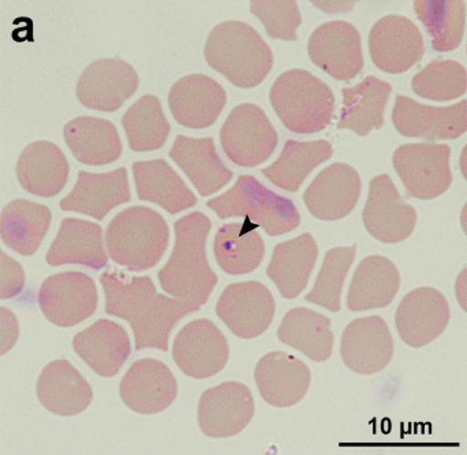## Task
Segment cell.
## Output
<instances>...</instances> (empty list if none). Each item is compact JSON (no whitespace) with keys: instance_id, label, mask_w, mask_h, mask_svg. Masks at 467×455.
Masks as SVG:
<instances>
[{"instance_id":"1","label":"cell","mask_w":467,"mask_h":455,"mask_svg":"<svg viewBox=\"0 0 467 455\" xmlns=\"http://www.w3.org/2000/svg\"><path fill=\"white\" fill-rule=\"evenodd\" d=\"M106 297V314L126 320L133 328L136 350L169 352L172 328L188 315L199 312L178 298L161 295L150 276H129L111 270L100 276Z\"/></svg>"},{"instance_id":"2","label":"cell","mask_w":467,"mask_h":455,"mask_svg":"<svg viewBox=\"0 0 467 455\" xmlns=\"http://www.w3.org/2000/svg\"><path fill=\"white\" fill-rule=\"evenodd\" d=\"M174 229V251L158 273L159 284L171 297L202 308L219 282L207 257L213 222L205 213L194 211L178 219Z\"/></svg>"},{"instance_id":"3","label":"cell","mask_w":467,"mask_h":455,"mask_svg":"<svg viewBox=\"0 0 467 455\" xmlns=\"http://www.w3.org/2000/svg\"><path fill=\"white\" fill-rule=\"evenodd\" d=\"M204 57L211 68L241 89L258 87L274 67L271 47L254 27L241 21L216 25L205 43Z\"/></svg>"},{"instance_id":"4","label":"cell","mask_w":467,"mask_h":455,"mask_svg":"<svg viewBox=\"0 0 467 455\" xmlns=\"http://www.w3.org/2000/svg\"><path fill=\"white\" fill-rule=\"evenodd\" d=\"M170 243L166 219L148 207L120 211L109 222L106 245L115 264L131 273H142L159 264Z\"/></svg>"},{"instance_id":"5","label":"cell","mask_w":467,"mask_h":455,"mask_svg":"<svg viewBox=\"0 0 467 455\" xmlns=\"http://www.w3.org/2000/svg\"><path fill=\"white\" fill-rule=\"evenodd\" d=\"M272 109L287 130L315 134L334 119L335 100L331 88L302 68H291L277 77L269 90Z\"/></svg>"},{"instance_id":"6","label":"cell","mask_w":467,"mask_h":455,"mask_svg":"<svg viewBox=\"0 0 467 455\" xmlns=\"http://www.w3.org/2000/svg\"><path fill=\"white\" fill-rule=\"evenodd\" d=\"M207 207L221 219H249L271 237L287 234L301 224L293 200L275 193L253 175H239L235 185L208 200Z\"/></svg>"},{"instance_id":"7","label":"cell","mask_w":467,"mask_h":455,"mask_svg":"<svg viewBox=\"0 0 467 455\" xmlns=\"http://www.w3.org/2000/svg\"><path fill=\"white\" fill-rule=\"evenodd\" d=\"M222 150L244 169L265 163L279 144L276 129L257 104L244 103L230 112L221 129Z\"/></svg>"},{"instance_id":"8","label":"cell","mask_w":467,"mask_h":455,"mask_svg":"<svg viewBox=\"0 0 467 455\" xmlns=\"http://www.w3.org/2000/svg\"><path fill=\"white\" fill-rule=\"evenodd\" d=\"M450 159L449 145L417 142L397 148L392 163L409 197L433 200L443 196L451 186Z\"/></svg>"},{"instance_id":"9","label":"cell","mask_w":467,"mask_h":455,"mask_svg":"<svg viewBox=\"0 0 467 455\" xmlns=\"http://www.w3.org/2000/svg\"><path fill=\"white\" fill-rule=\"evenodd\" d=\"M38 305L52 325L74 327L95 315L99 305L98 287L87 274L78 271L57 274L41 284Z\"/></svg>"},{"instance_id":"10","label":"cell","mask_w":467,"mask_h":455,"mask_svg":"<svg viewBox=\"0 0 467 455\" xmlns=\"http://www.w3.org/2000/svg\"><path fill=\"white\" fill-rule=\"evenodd\" d=\"M362 222L367 232L379 243H400L413 234L417 211L403 200L392 178L380 174L370 181Z\"/></svg>"},{"instance_id":"11","label":"cell","mask_w":467,"mask_h":455,"mask_svg":"<svg viewBox=\"0 0 467 455\" xmlns=\"http://www.w3.org/2000/svg\"><path fill=\"white\" fill-rule=\"evenodd\" d=\"M276 312L271 290L257 281L238 282L223 290L216 315L241 339H254L263 336Z\"/></svg>"},{"instance_id":"12","label":"cell","mask_w":467,"mask_h":455,"mask_svg":"<svg viewBox=\"0 0 467 455\" xmlns=\"http://www.w3.org/2000/svg\"><path fill=\"white\" fill-rule=\"evenodd\" d=\"M172 358L186 377L208 379L223 371L229 363V342L215 323L193 320L178 333Z\"/></svg>"},{"instance_id":"13","label":"cell","mask_w":467,"mask_h":455,"mask_svg":"<svg viewBox=\"0 0 467 455\" xmlns=\"http://www.w3.org/2000/svg\"><path fill=\"white\" fill-rule=\"evenodd\" d=\"M310 60L337 81H351L364 68L359 30L350 22L320 25L307 43Z\"/></svg>"},{"instance_id":"14","label":"cell","mask_w":467,"mask_h":455,"mask_svg":"<svg viewBox=\"0 0 467 455\" xmlns=\"http://www.w3.org/2000/svg\"><path fill=\"white\" fill-rule=\"evenodd\" d=\"M139 74L119 57L90 63L79 77L77 98L95 111L115 112L139 89Z\"/></svg>"},{"instance_id":"15","label":"cell","mask_w":467,"mask_h":455,"mask_svg":"<svg viewBox=\"0 0 467 455\" xmlns=\"http://www.w3.org/2000/svg\"><path fill=\"white\" fill-rule=\"evenodd\" d=\"M369 52L376 67L384 73H406L424 57V37L408 16L391 14L370 29Z\"/></svg>"},{"instance_id":"16","label":"cell","mask_w":467,"mask_h":455,"mask_svg":"<svg viewBox=\"0 0 467 455\" xmlns=\"http://www.w3.org/2000/svg\"><path fill=\"white\" fill-rule=\"evenodd\" d=\"M392 123L398 133L409 139L457 140L467 130V100L454 106L432 107L400 95L392 109Z\"/></svg>"},{"instance_id":"17","label":"cell","mask_w":467,"mask_h":455,"mask_svg":"<svg viewBox=\"0 0 467 455\" xmlns=\"http://www.w3.org/2000/svg\"><path fill=\"white\" fill-rule=\"evenodd\" d=\"M254 399L247 386L226 382L202 393L199 402V426L213 439L241 434L254 416Z\"/></svg>"},{"instance_id":"18","label":"cell","mask_w":467,"mask_h":455,"mask_svg":"<svg viewBox=\"0 0 467 455\" xmlns=\"http://www.w3.org/2000/svg\"><path fill=\"white\" fill-rule=\"evenodd\" d=\"M451 319L449 301L433 287H419L403 297L395 314L402 341L414 349L427 346L441 336Z\"/></svg>"},{"instance_id":"19","label":"cell","mask_w":467,"mask_h":455,"mask_svg":"<svg viewBox=\"0 0 467 455\" xmlns=\"http://www.w3.org/2000/svg\"><path fill=\"white\" fill-rule=\"evenodd\" d=\"M394 356V339L383 317L353 320L342 334L340 357L350 371L376 375L384 371Z\"/></svg>"},{"instance_id":"20","label":"cell","mask_w":467,"mask_h":455,"mask_svg":"<svg viewBox=\"0 0 467 455\" xmlns=\"http://www.w3.org/2000/svg\"><path fill=\"white\" fill-rule=\"evenodd\" d=\"M358 171L348 163H334L312 181L304 193L307 211L318 221L337 222L353 212L361 196Z\"/></svg>"},{"instance_id":"21","label":"cell","mask_w":467,"mask_h":455,"mask_svg":"<svg viewBox=\"0 0 467 455\" xmlns=\"http://www.w3.org/2000/svg\"><path fill=\"white\" fill-rule=\"evenodd\" d=\"M119 393L129 409L140 415H156L174 404L178 383L166 364L142 358L126 372Z\"/></svg>"},{"instance_id":"22","label":"cell","mask_w":467,"mask_h":455,"mask_svg":"<svg viewBox=\"0 0 467 455\" xmlns=\"http://www.w3.org/2000/svg\"><path fill=\"white\" fill-rule=\"evenodd\" d=\"M227 103L224 88L205 74H191L172 85L169 106L183 128L207 129L221 117Z\"/></svg>"},{"instance_id":"23","label":"cell","mask_w":467,"mask_h":455,"mask_svg":"<svg viewBox=\"0 0 467 455\" xmlns=\"http://www.w3.org/2000/svg\"><path fill=\"white\" fill-rule=\"evenodd\" d=\"M254 380L266 404L290 408L305 398L312 375L309 367L290 353L271 352L255 366Z\"/></svg>"},{"instance_id":"24","label":"cell","mask_w":467,"mask_h":455,"mask_svg":"<svg viewBox=\"0 0 467 455\" xmlns=\"http://www.w3.org/2000/svg\"><path fill=\"white\" fill-rule=\"evenodd\" d=\"M130 200L128 169L120 167L104 174L79 171L76 186L60 200L59 207L66 212L84 213L103 221L115 207Z\"/></svg>"},{"instance_id":"25","label":"cell","mask_w":467,"mask_h":455,"mask_svg":"<svg viewBox=\"0 0 467 455\" xmlns=\"http://www.w3.org/2000/svg\"><path fill=\"white\" fill-rule=\"evenodd\" d=\"M73 349L93 372L103 377H117L131 355L128 331L109 319L98 320L77 334Z\"/></svg>"},{"instance_id":"26","label":"cell","mask_w":467,"mask_h":455,"mask_svg":"<svg viewBox=\"0 0 467 455\" xmlns=\"http://www.w3.org/2000/svg\"><path fill=\"white\" fill-rule=\"evenodd\" d=\"M169 155L188 175L200 196L218 193L234 178V172L219 156L213 137L193 139L180 134Z\"/></svg>"},{"instance_id":"27","label":"cell","mask_w":467,"mask_h":455,"mask_svg":"<svg viewBox=\"0 0 467 455\" xmlns=\"http://www.w3.org/2000/svg\"><path fill=\"white\" fill-rule=\"evenodd\" d=\"M46 262L51 267L73 264L95 271L103 270L109 264L103 229L93 222L63 219L57 238L49 246Z\"/></svg>"},{"instance_id":"28","label":"cell","mask_w":467,"mask_h":455,"mask_svg":"<svg viewBox=\"0 0 467 455\" xmlns=\"http://www.w3.org/2000/svg\"><path fill=\"white\" fill-rule=\"evenodd\" d=\"M16 180L33 196L51 199L65 189L70 174L67 158L54 142L27 145L16 163Z\"/></svg>"},{"instance_id":"29","label":"cell","mask_w":467,"mask_h":455,"mask_svg":"<svg viewBox=\"0 0 467 455\" xmlns=\"http://www.w3.org/2000/svg\"><path fill=\"white\" fill-rule=\"evenodd\" d=\"M36 391L48 412L63 418L84 412L93 399L89 383L67 360L49 363L38 377Z\"/></svg>"},{"instance_id":"30","label":"cell","mask_w":467,"mask_h":455,"mask_svg":"<svg viewBox=\"0 0 467 455\" xmlns=\"http://www.w3.org/2000/svg\"><path fill=\"white\" fill-rule=\"evenodd\" d=\"M317 257L315 237L310 233H304L275 246L271 263L266 267V276L276 284L283 298L294 300L309 284Z\"/></svg>"},{"instance_id":"31","label":"cell","mask_w":467,"mask_h":455,"mask_svg":"<svg viewBox=\"0 0 467 455\" xmlns=\"http://www.w3.org/2000/svg\"><path fill=\"white\" fill-rule=\"evenodd\" d=\"M400 289V274L389 257L372 254L357 267L348 287V308L351 312L372 311L389 306Z\"/></svg>"},{"instance_id":"32","label":"cell","mask_w":467,"mask_h":455,"mask_svg":"<svg viewBox=\"0 0 467 455\" xmlns=\"http://www.w3.org/2000/svg\"><path fill=\"white\" fill-rule=\"evenodd\" d=\"M133 177L139 199L161 205L170 215L197 204L196 194L163 159L136 161Z\"/></svg>"},{"instance_id":"33","label":"cell","mask_w":467,"mask_h":455,"mask_svg":"<svg viewBox=\"0 0 467 455\" xmlns=\"http://www.w3.org/2000/svg\"><path fill=\"white\" fill-rule=\"evenodd\" d=\"M392 87L389 82L369 76L359 84L343 88V104L337 129L350 130L359 137L384 125V109L389 103Z\"/></svg>"},{"instance_id":"34","label":"cell","mask_w":467,"mask_h":455,"mask_svg":"<svg viewBox=\"0 0 467 455\" xmlns=\"http://www.w3.org/2000/svg\"><path fill=\"white\" fill-rule=\"evenodd\" d=\"M63 137L74 158L87 166H107L122 156V141L111 120L76 118L66 123Z\"/></svg>"},{"instance_id":"35","label":"cell","mask_w":467,"mask_h":455,"mask_svg":"<svg viewBox=\"0 0 467 455\" xmlns=\"http://www.w3.org/2000/svg\"><path fill=\"white\" fill-rule=\"evenodd\" d=\"M257 224L244 219L223 224L213 241V254L219 267L229 275H246L260 267L265 256V243Z\"/></svg>"},{"instance_id":"36","label":"cell","mask_w":467,"mask_h":455,"mask_svg":"<svg viewBox=\"0 0 467 455\" xmlns=\"http://www.w3.org/2000/svg\"><path fill=\"white\" fill-rule=\"evenodd\" d=\"M51 222L52 212L47 205L29 200H14L2 211L3 243L21 256H32L40 248Z\"/></svg>"},{"instance_id":"37","label":"cell","mask_w":467,"mask_h":455,"mask_svg":"<svg viewBox=\"0 0 467 455\" xmlns=\"http://www.w3.org/2000/svg\"><path fill=\"white\" fill-rule=\"evenodd\" d=\"M331 319L309 308H294L277 328L282 344L298 350L315 363L329 360L334 350Z\"/></svg>"},{"instance_id":"38","label":"cell","mask_w":467,"mask_h":455,"mask_svg":"<svg viewBox=\"0 0 467 455\" xmlns=\"http://www.w3.org/2000/svg\"><path fill=\"white\" fill-rule=\"evenodd\" d=\"M334 147L327 140L296 141L288 140L279 158L261 170L264 177L282 191L296 193L316 167L329 160Z\"/></svg>"},{"instance_id":"39","label":"cell","mask_w":467,"mask_h":455,"mask_svg":"<svg viewBox=\"0 0 467 455\" xmlns=\"http://www.w3.org/2000/svg\"><path fill=\"white\" fill-rule=\"evenodd\" d=\"M414 10L424 24L431 46L438 52L454 51L462 43L466 26L463 0H416Z\"/></svg>"},{"instance_id":"40","label":"cell","mask_w":467,"mask_h":455,"mask_svg":"<svg viewBox=\"0 0 467 455\" xmlns=\"http://www.w3.org/2000/svg\"><path fill=\"white\" fill-rule=\"evenodd\" d=\"M122 126L129 147L134 152H150L164 147L170 136L169 120L161 100L155 95H145L125 112Z\"/></svg>"},{"instance_id":"41","label":"cell","mask_w":467,"mask_h":455,"mask_svg":"<svg viewBox=\"0 0 467 455\" xmlns=\"http://www.w3.org/2000/svg\"><path fill=\"white\" fill-rule=\"evenodd\" d=\"M357 245L337 246L329 249L324 256L315 286L306 295L307 303L323 306L329 312L342 308L343 284L351 265L356 262Z\"/></svg>"},{"instance_id":"42","label":"cell","mask_w":467,"mask_h":455,"mask_svg":"<svg viewBox=\"0 0 467 455\" xmlns=\"http://www.w3.org/2000/svg\"><path fill=\"white\" fill-rule=\"evenodd\" d=\"M411 89L428 100H455L466 93V67L457 60H435L413 77Z\"/></svg>"},{"instance_id":"43","label":"cell","mask_w":467,"mask_h":455,"mask_svg":"<svg viewBox=\"0 0 467 455\" xmlns=\"http://www.w3.org/2000/svg\"><path fill=\"white\" fill-rule=\"evenodd\" d=\"M250 11L260 19L269 37L274 40H298L301 11L296 0H253Z\"/></svg>"},{"instance_id":"44","label":"cell","mask_w":467,"mask_h":455,"mask_svg":"<svg viewBox=\"0 0 467 455\" xmlns=\"http://www.w3.org/2000/svg\"><path fill=\"white\" fill-rule=\"evenodd\" d=\"M25 271L13 257L0 252V298L11 300L21 295L25 287Z\"/></svg>"},{"instance_id":"45","label":"cell","mask_w":467,"mask_h":455,"mask_svg":"<svg viewBox=\"0 0 467 455\" xmlns=\"http://www.w3.org/2000/svg\"><path fill=\"white\" fill-rule=\"evenodd\" d=\"M19 325L14 312L2 306L0 308V353L5 356V353L13 349L14 345L18 341Z\"/></svg>"},{"instance_id":"46","label":"cell","mask_w":467,"mask_h":455,"mask_svg":"<svg viewBox=\"0 0 467 455\" xmlns=\"http://www.w3.org/2000/svg\"><path fill=\"white\" fill-rule=\"evenodd\" d=\"M313 5L327 14L351 13L356 7L354 0H313Z\"/></svg>"},{"instance_id":"47","label":"cell","mask_w":467,"mask_h":455,"mask_svg":"<svg viewBox=\"0 0 467 455\" xmlns=\"http://www.w3.org/2000/svg\"><path fill=\"white\" fill-rule=\"evenodd\" d=\"M455 290H457V297L458 301H460L461 306H462V309H465L466 311V268L462 273H461V275L458 276Z\"/></svg>"},{"instance_id":"48","label":"cell","mask_w":467,"mask_h":455,"mask_svg":"<svg viewBox=\"0 0 467 455\" xmlns=\"http://www.w3.org/2000/svg\"><path fill=\"white\" fill-rule=\"evenodd\" d=\"M466 150H467V148L465 147V150H463V153H462V159H461V166H462L463 177H465V178H466Z\"/></svg>"}]
</instances>
